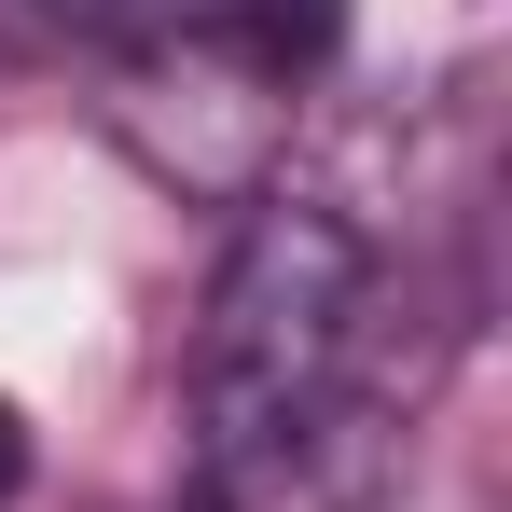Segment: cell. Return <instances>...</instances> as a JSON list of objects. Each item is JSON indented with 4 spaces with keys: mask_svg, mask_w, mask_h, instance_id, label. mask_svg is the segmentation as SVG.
<instances>
[{
    "mask_svg": "<svg viewBox=\"0 0 512 512\" xmlns=\"http://www.w3.org/2000/svg\"><path fill=\"white\" fill-rule=\"evenodd\" d=\"M360 319H374V236L319 194H250L236 236H222V277H208L194 360H180L194 485H222V471H250V457H277L333 416Z\"/></svg>",
    "mask_w": 512,
    "mask_h": 512,
    "instance_id": "obj_1",
    "label": "cell"
},
{
    "mask_svg": "<svg viewBox=\"0 0 512 512\" xmlns=\"http://www.w3.org/2000/svg\"><path fill=\"white\" fill-rule=\"evenodd\" d=\"M42 14L84 28V42H125V56L222 42V56H250L263 84H305L333 56V28H346V0H42Z\"/></svg>",
    "mask_w": 512,
    "mask_h": 512,
    "instance_id": "obj_2",
    "label": "cell"
},
{
    "mask_svg": "<svg viewBox=\"0 0 512 512\" xmlns=\"http://www.w3.org/2000/svg\"><path fill=\"white\" fill-rule=\"evenodd\" d=\"M28 499V416H14V402H0V512Z\"/></svg>",
    "mask_w": 512,
    "mask_h": 512,
    "instance_id": "obj_3",
    "label": "cell"
}]
</instances>
